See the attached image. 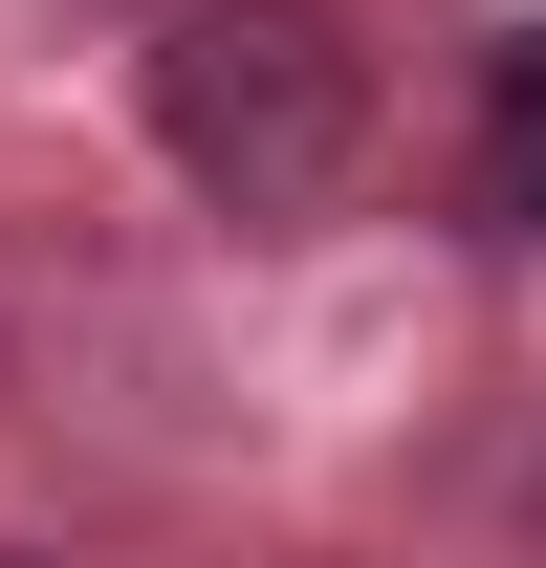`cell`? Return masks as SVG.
Returning <instances> with one entry per match:
<instances>
[{
    "instance_id": "1",
    "label": "cell",
    "mask_w": 546,
    "mask_h": 568,
    "mask_svg": "<svg viewBox=\"0 0 546 568\" xmlns=\"http://www.w3.org/2000/svg\"><path fill=\"white\" fill-rule=\"evenodd\" d=\"M153 153L219 219H328L394 153V67L350 0H175L153 22Z\"/></svg>"
},
{
    "instance_id": "2",
    "label": "cell",
    "mask_w": 546,
    "mask_h": 568,
    "mask_svg": "<svg viewBox=\"0 0 546 568\" xmlns=\"http://www.w3.org/2000/svg\"><path fill=\"white\" fill-rule=\"evenodd\" d=\"M481 197H503V219H546V22L503 44V110H481Z\"/></svg>"
},
{
    "instance_id": "3",
    "label": "cell",
    "mask_w": 546,
    "mask_h": 568,
    "mask_svg": "<svg viewBox=\"0 0 546 568\" xmlns=\"http://www.w3.org/2000/svg\"><path fill=\"white\" fill-rule=\"evenodd\" d=\"M0 568H67V547H0Z\"/></svg>"
}]
</instances>
